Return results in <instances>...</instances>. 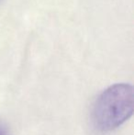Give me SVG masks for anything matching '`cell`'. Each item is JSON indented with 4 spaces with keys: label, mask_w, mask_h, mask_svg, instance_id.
Segmentation results:
<instances>
[{
    "label": "cell",
    "mask_w": 134,
    "mask_h": 135,
    "mask_svg": "<svg viewBox=\"0 0 134 135\" xmlns=\"http://www.w3.org/2000/svg\"><path fill=\"white\" fill-rule=\"evenodd\" d=\"M134 91L129 84H115L103 91L92 109L94 126L102 132L118 128L132 116Z\"/></svg>",
    "instance_id": "6da1fadb"
},
{
    "label": "cell",
    "mask_w": 134,
    "mask_h": 135,
    "mask_svg": "<svg viewBox=\"0 0 134 135\" xmlns=\"http://www.w3.org/2000/svg\"><path fill=\"white\" fill-rule=\"evenodd\" d=\"M0 135H8L7 130L5 128V127L1 126V125H0Z\"/></svg>",
    "instance_id": "7a4b0ae2"
}]
</instances>
